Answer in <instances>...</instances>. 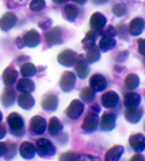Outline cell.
I'll return each mask as SVG.
<instances>
[{
	"label": "cell",
	"instance_id": "cell-9",
	"mask_svg": "<svg viewBox=\"0 0 145 161\" xmlns=\"http://www.w3.org/2000/svg\"><path fill=\"white\" fill-rule=\"evenodd\" d=\"M115 126H116V118H115V115L109 113V112L103 113L102 118L99 119L98 127L102 130V131L108 132V131H113L115 129Z\"/></svg>",
	"mask_w": 145,
	"mask_h": 161
},
{
	"label": "cell",
	"instance_id": "cell-30",
	"mask_svg": "<svg viewBox=\"0 0 145 161\" xmlns=\"http://www.w3.org/2000/svg\"><path fill=\"white\" fill-rule=\"evenodd\" d=\"M98 35H99V32L91 29V31L85 35V38L82 39V46H83V48H85V50H89V48H91L92 46H94V45H96V39Z\"/></svg>",
	"mask_w": 145,
	"mask_h": 161
},
{
	"label": "cell",
	"instance_id": "cell-26",
	"mask_svg": "<svg viewBox=\"0 0 145 161\" xmlns=\"http://www.w3.org/2000/svg\"><path fill=\"white\" fill-rule=\"evenodd\" d=\"M41 107H42V109H45L47 112H55L58 107V97L56 95L46 96L41 102Z\"/></svg>",
	"mask_w": 145,
	"mask_h": 161
},
{
	"label": "cell",
	"instance_id": "cell-37",
	"mask_svg": "<svg viewBox=\"0 0 145 161\" xmlns=\"http://www.w3.org/2000/svg\"><path fill=\"white\" fill-rule=\"evenodd\" d=\"M16 150H17V147L15 143L12 142H8L6 143V150H5V159H12L15 155H16Z\"/></svg>",
	"mask_w": 145,
	"mask_h": 161
},
{
	"label": "cell",
	"instance_id": "cell-12",
	"mask_svg": "<svg viewBox=\"0 0 145 161\" xmlns=\"http://www.w3.org/2000/svg\"><path fill=\"white\" fill-rule=\"evenodd\" d=\"M106 25V17L102 12H94L89 18V27L92 31L100 32Z\"/></svg>",
	"mask_w": 145,
	"mask_h": 161
},
{
	"label": "cell",
	"instance_id": "cell-48",
	"mask_svg": "<svg viewBox=\"0 0 145 161\" xmlns=\"http://www.w3.org/2000/svg\"><path fill=\"white\" fill-rule=\"evenodd\" d=\"M92 3L96 4V5H104L108 3V0H92Z\"/></svg>",
	"mask_w": 145,
	"mask_h": 161
},
{
	"label": "cell",
	"instance_id": "cell-49",
	"mask_svg": "<svg viewBox=\"0 0 145 161\" xmlns=\"http://www.w3.org/2000/svg\"><path fill=\"white\" fill-rule=\"evenodd\" d=\"M131 160H144V158L140 155V153H138L137 155L132 156V158H131Z\"/></svg>",
	"mask_w": 145,
	"mask_h": 161
},
{
	"label": "cell",
	"instance_id": "cell-50",
	"mask_svg": "<svg viewBox=\"0 0 145 161\" xmlns=\"http://www.w3.org/2000/svg\"><path fill=\"white\" fill-rule=\"evenodd\" d=\"M55 4H65V3H68L69 0H52Z\"/></svg>",
	"mask_w": 145,
	"mask_h": 161
},
{
	"label": "cell",
	"instance_id": "cell-22",
	"mask_svg": "<svg viewBox=\"0 0 145 161\" xmlns=\"http://www.w3.org/2000/svg\"><path fill=\"white\" fill-rule=\"evenodd\" d=\"M19 153H21L22 158L27 159V160H30L35 155V145L30 142H28V141L22 142L19 145Z\"/></svg>",
	"mask_w": 145,
	"mask_h": 161
},
{
	"label": "cell",
	"instance_id": "cell-32",
	"mask_svg": "<svg viewBox=\"0 0 145 161\" xmlns=\"http://www.w3.org/2000/svg\"><path fill=\"white\" fill-rule=\"evenodd\" d=\"M139 84H140V80L137 74H128L125 78V86L128 90H136L139 86Z\"/></svg>",
	"mask_w": 145,
	"mask_h": 161
},
{
	"label": "cell",
	"instance_id": "cell-15",
	"mask_svg": "<svg viewBox=\"0 0 145 161\" xmlns=\"http://www.w3.org/2000/svg\"><path fill=\"white\" fill-rule=\"evenodd\" d=\"M128 143L131 148L136 152V153H142L145 149V137L142 133H136L132 135L128 139Z\"/></svg>",
	"mask_w": 145,
	"mask_h": 161
},
{
	"label": "cell",
	"instance_id": "cell-38",
	"mask_svg": "<svg viewBox=\"0 0 145 161\" xmlns=\"http://www.w3.org/2000/svg\"><path fill=\"white\" fill-rule=\"evenodd\" d=\"M61 160H80V155L74 152H67L59 156Z\"/></svg>",
	"mask_w": 145,
	"mask_h": 161
},
{
	"label": "cell",
	"instance_id": "cell-24",
	"mask_svg": "<svg viewBox=\"0 0 145 161\" xmlns=\"http://www.w3.org/2000/svg\"><path fill=\"white\" fill-rule=\"evenodd\" d=\"M123 153H125V148L122 145H114L105 153L104 159L106 161H116L120 159Z\"/></svg>",
	"mask_w": 145,
	"mask_h": 161
},
{
	"label": "cell",
	"instance_id": "cell-10",
	"mask_svg": "<svg viewBox=\"0 0 145 161\" xmlns=\"http://www.w3.org/2000/svg\"><path fill=\"white\" fill-rule=\"evenodd\" d=\"M108 86V81L105 79L104 75L99 74V73H96L91 76L89 79V87L93 90L94 92H102L104 91Z\"/></svg>",
	"mask_w": 145,
	"mask_h": 161
},
{
	"label": "cell",
	"instance_id": "cell-36",
	"mask_svg": "<svg viewBox=\"0 0 145 161\" xmlns=\"http://www.w3.org/2000/svg\"><path fill=\"white\" fill-rule=\"evenodd\" d=\"M46 8V1L45 0H32L29 4V8L34 12H39Z\"/></svg>",
	"mask_w": 145,
	"mask_h": 161
},
{
	"label": "cell",
	"instance_id": "cell-17",
	"mask_svg": "<svg viewBox=\"0 0 145 161\" xmlns=\"http://www.w3.org/2000/svg\"><path fill=\"white\" fill-rule=\"evenodd\" d=\"M125 118L126 120L131 124H137L143 118V109L138 107H129L125 112Z\"/></svg>",
	"mask_w": 145,
	"mask_h": 161
},
{
	"label": "cell",
	"instance_id": "cell-14",
	"mask_svg": "<svg viewBox=\"0 0 145 161\" xmlns=\"http://www.w3.org/2000/svg\"><path fill=\"white\" fill-rule=\"evenodd\" d=\"M144 25H145L144 18L143 17H136V18H133L129 22L128 27H127V31H128V33L131 35L138 36V35H140L143 33Z\"/></svg>",
	"mask_w": 145,
	"mask_h": 161
},
{
	"label": "cell",
	"instance_id": "cell-23",
	"mask_svg": "<svg viewBox=\"0 0 145 161\" xmlns=\"http://www.w3.org/2000/svg\"><path fill=\"white\" fill-rule=\"evenodd\" d=\"M115 46H116V40L114 39V36H109V35H103L98 44V47L102 52H108L115 48Z\"/></svg>",
	"mask_w": 145,
	"mask_h": 161
},
{
	"label": "cell",
	"instance_id": "cell-16",
	"mask_svg": "<svg viewBox=\"0 0 145 161\" xmlns=\"http://www.w3.org/2000/svg\"><path fill=\"white\" fill-rule=\"evenodd\" d=\"M17 23V17L13 12H6L5 15L0 18V29L4 32H8L12 29Z\"/></svg>",
	"mask_w": 145,
	"mask_h": 161
},
{
	"label": "cell",
	"instance_id": "cell-20",
	"mask_svg": "<svg viewBox=\"0 0 145 161\" xmlns=\"http://www.w3.org/2000/svg\"><path fill=\"white\" fill-rule=\"evenodd\" d=\"M140 95L134 92L133 90H129L128 92L125 93V97H123V104L126 108H129V107H138L140 104Z\"/></svg>",
	"mask_w": 145,
	"mask_h": 161
},
{
	"label": "cell",
	"instance_id": "cell-46",
	"mask_svg": "<svg viewBox=\"0 0 145 161\" xmlns=\"http://www.w3.org/2000/svg\"><path fill=\"white\" fill-rule=\"evenodd\" d=\"M89 110H92L94 113H99L100 112V107H99V104H97V103H93V104L89 105Z\"/></svg>",
	"mask_w": 145,
	"mask_h": 161
},
{
	"label": "cell",
	"instance_id": "cell-34",
	"mask_svg": "<svg viewBox=\"0 0 145 161\" xmlns=\"http://www.w3.org/2000/svg\"><path fill=\"white\" fill-rule=\"evenodd\" d=\"M94 93H96V92L91 89V87H86V89H83L80 92L81 101H82V102H86V103H92V102L94 101V97H96Z\"/></svg>",
	"mask_w": 145,
	"mask_h": 161
},
{
	"label": "cell",
	"instance_id": "cell-42",
	"mask_svg": "<svg viewBox=\"0 0 145 161\" xmlns=\"http://www.w3.org/2000/svg\"><path fill=\"white\" fill-rule=\"evenodd\" d=\"M127 56H128V51H122L120 52L117 57H116V61L117 62H123L125 59H127Z\"/></svg>",
	"mask_w": 145,
	"mask_h": 161
},
{
	"label": "cell",
	"instance_id": "cell-2",
	"mask_svg": "<svg viewBox=\"0 0 145 161\" xmlns=\"http://www.w3.org/2000/svg\"><path fill=\"white\" fill-rule=\"evenodd\" d=\"M35 153L41 158H47L56 154V147L47 138H39L35 142Z\"/></svg>",
	"mask_w": 145,
	"mask_h": 161
},
{
	"label": "cell",
	"instance_id": "cell-41",
	"mask_svg": "<svg viewBox=\"0 0 145 161\" xmlns=\"http://www.w3.org/2000/svg\"><path fill=\"white\" fill-rule=\"evenodd\" d=\"M145 40L144 39H139L138 40V51H139V53L142 55V56H144V53H145Z\"/></svg>",
	"mask_w": 145,
	"mask_h": 161
},
{
	"label": "cell",
	"instance_id": "cell-3",
	"mask_svg": "<svg viewBox=\"0 0 145 161\" xmlns=\"http://www.w3.org/2000/svg\"><path fill=\"white\" fill-rule=\"evenodd\" d=\"M98 125H99L98 113H94V112L89 110V113L86 114L83 121H82L81 129H82L83 132H86V133H91V132H94L98 129Z\"/></svg>",
	"mask_w": 145,
	"mask_h": 161
},
{
	"label": "cell",
	"instance_id": "cell-52",
	"mask_svg": "<svg viewBox=\"0 0 145 161\" xmlns=\"http://www.w3.org/2000/svg\"><path fill=\"white\" fill-rule=\"evenodd\" d=\"M1 120H3V113L0 112V122H1Z\"/></svg>",
	"mask_w": 145,
	"mask_h": 161
},
{
	"label": "cell",
	"instance_id": "cell-8",
	"mask_svg": "<svg viewBox=\"0 0 145 161\" xmlns=\"http://www.w3.org/2000/svg\"><path fill=\"white\" fill-rule=\"evenodd\" d=\"M74 67H75V73H76V75L79 78H81V79H86L87 78V75L89 74V62L85 59V57L82 55L76 56V61L74 63Z\"/></svg>",
	"mask_w": 145,
	"mask_h": 161
},
{
	"label": "cell",
	"instance_id": "cell-4",
	"mask_svg": "<svg viewBox=\"0 0 145 161\" xmlns=\"http://www.w3.org/2000/svg\"><path fill=\"white\" fill-rule=\"evenodd\" d=\"M46 127H47V122L45 120V118H42L40 115H35L30 119L29 131L32 135H35V136L42 135V133H45Z\"/></svg>",
	"mask_w": 145,
	"mask_h": 161
},
{
	"label": "cell",
	"instance_id": "cell-28",
	"mask_svg": "<svg viewBox=\"0 0 145 161\" xmlns=\"http://www.w3.org/2000/svg\"><path fill=\"white\" fill-rule=\"evenodd\" d=\"M63 15L67 21L74 22L76 19V17L79 16V8H76L72 4H65L63 8Z\"/></svg>",
	"mask_w": 145,
	"mask_h": 161
},
{
	"label": "cell",
	"instance_id": "cell-51",
	"mask_svg": "<svg viewBox=\"0 0 145 161\" xmlns=\"http://www.w3.org/2000/svg\"><path fill=\"white\" fill-rule=\"evenodd\" d=\"M72 1H75L76 4H80V5H83V4H85V3L87 1V0H72Z\"/></svg>",
	"mask_w": 145,
	"mask_h": 161
},
{
	"label": "cell",
	"instance_id": "cell-40",
	"mask_svg": "<svg viewBox=\"0 0 145 161\" xmlns=\"http://www.w3.org/2000/svg\"><path fill=\"white\" fill-rule=\"evenodd\" d=\"M99 34H102V35H109V36H115V35L117 34V32H116V29H115L114 27L109 25V27H106V28L104 27V28L99 32Z\"/></svg>",
	"mask_w": 145,
	"mask_h": 161
},
{
	"label": "cell",
	"instance_id": "cell-39",
	"mask_svg": "<svg viewBox=\"0 0 145 161\" xmlns=\"http://www.w3.org/2000/svg\"><path fill=\"white\" fill-rule=\"evenodd\" d=\"M27 3V0H6V5L10 8H15L18 6H23Z\"/></svg>",
	"mask_w": 145,
	"mask_h": 161
},
{
	"label": "cell",
	"instance_id": "cell-21",
	"mask_svg": "<svg viewBox=\"0 0 145 161\" xmlns=\"http://www.w3.org/2000/svg\"><path fill=\"white\" fill-rule=\"evenodd\" d=\"M16 91L12 89L11 86H8L6 89L4 90L3 95H1V103H3L4 107H11L16 102Z\"/></svg>",
	"mask_w": 145,
	"mask_h": 161
},
{
	"label": "cell",
	"instance_id": "cell-5",
	"mask_svg": "<svg viewBox=\"0 0 145 161\" xmlns=\"http://www.w3.org/2000/svg\"><path fill=\"white\" fill-rule=\"evenodd\" d=\"M44 36H45V40H46L48 46H53V45H61V44H63L62 29H61L59 27H52V28L47 29Z\"/></svg>",
	"mask_w": 145,
	"mask_h": 161
},
{
	"label": "cell",
	"instance_id": "cell-7",
	"mask_svg": "<svg viewBox=\"0 0 145 161\" xmlns=\"http://www.w3.org/2000/svg\"><path fill=\"white\" fill-rule=\"evenodd\" d=\"M76 82V75L72 72H64L59 80V87L63 92H70Z\"/></svg>",
	"mask_w": 145,
	"mask_h": 161
},
{
	"label": "cell",
	"instance_id": "cell-1",
	"mask_svg": "<svg viewBox=\"0 0 145 161\" xmlns=\"http://www.w3.org/2000/svg\"><path fill=\"white\" fill-rule=\"evenodd\" d=\"M8 125L10 132L15 137H22L25 133V125L24 119L18 113L13 112L8 116Z\"/></svg>",
	"mask_w": 145,
	"mask_h": 161
},
{
	"label": "cell",
	"instance_id": "cell-44",
	"mask_svg": "<svg viewBox=\"0 0 145 161\" xmlns=\"http://www.w3.org/2000/svg\"><path fill=\"white\" fill-rule=\"evenodd\" d=\"M15 42H16V46L18 48H23L25 45H24V41H23V38L22 36H18L16 40H15Z\"/></svg>",
	"mask_w": 145,
	"mask_h": 161
},
{
	"label": "cell",
	"instance_id": "cell-25",
	"mask_svg": "<svg viewBox=\"0 0 145 161\" xmlns=\"http://www.w3.org/2000/svg\"><path fill=\"white\" fill-rule=\"evenodd\" d=\"M46 129L48 130V133L51 136H58L62 132V130H63V125H62V122H61V120L58 118L52 116L50 119V121H48Z\"/></svg>",
	"mask_w": 145,
	"mask_h": 161
},
{
	"label": "cell",
	"instance_id": "cell-43",
	"mask_svg": "<svg viewBox=\"0 0 145 161\" xmlns=\"http://www.w3.org/2000/svg\"><path fill=\"white\" fill-rule=\"evenodd\" d=\"M40 28L42 29H45V31H47L48 28L51 27V19H46V21H44V22H40Z\"/></svg>",
	"mask_w": 145,
	"mask_h": 161
},
{
	"label": "cell",
	"instance_id": "cell-35",
	"mask_svg": "<svg viewBox=\"0 0 145 161\" xmlns=\"http://www.w3.org/2000/svg\"><path fill=\"white\" fill-rule=\"evenodd\" d=\"M113 14L117 17H122L127 14V8L122 3H116L113 5Z\"/></svg>",
	"mask_w": 145,
	"mask_h": 161
},
{
	"label": "cell",
	"instance_id": "cell-47",
	"mask_svg": "<svg viewBox=\"0 0 145 161\" xmlns=\"http://www.w3.org/2000/svg\"><path fill=\"white\" fill-rule=\"evenodd\" d=\"M5 150H6V143L0 142V156H3L5 154Z\"/></svg>",
	"mask_w": 145,
	"mask_h": 161
},
{
	"label": "cell",
	"instance_id": "cell-45",
	"mask_svg": "<svg viewBox=\"0 0 145 161\" xmlns=\"http://www.w3.org/2000/svg\"><path fill=\"white\" fill-rule=\"evenodd\" d=\"M5 135H6V126L0 122V139L5 137Z\"/></svg>",
	"mask_w": 145,
	"mask_h": 161
},
{
	"label": "cell",
	"instance_id": "cell-11",
	"mask_svg": "<svg viewBox=\"0 0 145 161\" xmlns=\"http://www.w3.org/2000/svg\"><path fill=\"white\" fill-rule=\"evenodd\" d=\"M76 56H78V53L75 51L67 48L58 55L57 61H58L59 64L64 65V67H72L75 61H76Z\"/></svg>",
	"mask_w": 145,
	"mask_h": 161
},
{
	"label": "cell",
	"instance_id": "cell-33",
	"mask_svg": "<svg viewBox=\"0 0 145 161\" xmlns=\"http://www.w3.org/2000/svg\"><path fill=\"white\" fill-rule=\"evenodd\" d=\"M36 73V67L33 64V63H23L21 65V74L23 75L24 78H30V76H34Z\"/></svg>",
	"mask_w": 145,
	"mask_h": 161
},
{
	"label": "cell",
	"instance_id": "cell-27",
	"mask_svg": "<svg viewBox=\"0 0 145 161\" xmlns=\"http://www.w3.org/2000/svg\"><path fill=\"white\" fill-rule=\"evenodd\" d=\"M18 78V73L13 68H6L3 73V81L6 86H11L17 81Z\"/></svg>",
	"mask_w": 145,
	"mask_h": 161
},
{
	"label": "cell",
	"instance_id": "cell-29",
	"mask_svg": "<svg viewBox=\"0 0 145 161\" xmlns=\"http://www.w3.org/2000/svg\"><path fill=\"white\" fill-rule=\"evenodd\" d=\"M17 91L19 92H32L35 89V85L29 78H22L17 81V86H16Z\"/></svg>",
	"mask_w": 145,
	"mask_h": 161
},
{
	"label": "cell",
	"instance_id": "cell-13",
	"mask_svg": "<svg viewBox=\"0 0 145 161\" xmlns=\"http://www.w3.org/2000/svg\"><path fill=\"white\" fill-rule=\"evenodd\" d=\"M100 103L106 109L115 108L117 105V103H119V95L115 91H106V92H104L102 95Z\"/></svg>",
	"mask_w": 145,
	"mask_h": 161
},
{
	"label": "cell",
	"instance_id": "cell-19",
	"mask_svg": "<svg viewBox=\"0 0 145 161\" xmlns=\"http://www.w3.org/2000/svg\"><path fill=\"white\" fill-rule=\"evenodd\" d=\"M16 99L18 105L22 109H25V110L32 109L33 107H34V104H35V99L30 95V92H22V95H19L18 98H16Z\"/></svg>",
	"mask_w": 145,
	"mask_h": 161
},
{
	"label": "cell",
	"instance_id": "cell-18",
	"mask_svg": "<svg viewBox=\"0 0 145 161\" xmlns=\"http://www.w3.org/2000/svg\"><path fill=\"white\" fill-rule=\"evenodd\" d=\"M24 45L28 46V47H36L39 44H40V34L36 32L35 29H30L24 34L23 36Z\"/></svg>",
	"mask_w": 145,
	"mask_h": 161
},
{
	"label": "cell",
	"instance_id": "cell-31",
	"mask_svg": "<svg viewBox=\"0 0 145 161\" xmlns=\"http://www.w3.org/2000/svg\"><path fill=\"white\" fill-rule=\"evenodd\" d=\"M86 56H85V59L89 62V63H96L97 61H99L100 58V50L99 47H97L96 45L92 46L91 48L86 50Z\"/></svg>",
	"mask_w": 145,
	"mask_h": 161
},
{
	"label": "cell",
	"instance_id": "cell-6",
	"mask_svg": "<svg viewBox=\"0 0 145 161\" xmlns=\"http://www.w3.org/2000/svg\"><path fill=\"white\" fill-rule=\"evenodd\" d=\"M83 110H85L83 103H82L81 101H79V99H74V101L70 102L69 107L67 108L65 114H67V116H68L69 119L76 120V119H79L81 115H82Z\"/></svg>",
	"mask_w": 145,
	"mask_h": 161
}]
</instances>
